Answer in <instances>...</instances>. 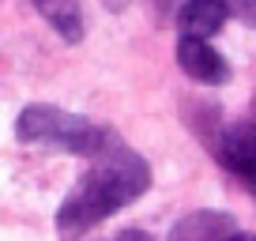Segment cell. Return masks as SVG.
Returning <instances> with one entry per match:
<instances>
[{"instance_id": "cell-1", "label": "cell", "mask_w": 256, "mask_h": 241, "mask_svg": "<svg viewBox=\"0 0 256 241\" xmlns=\"http://www.w3.org/2000/svg\"><path fill=\"white\" fill-rule=\"evenodd\" d=\"M151 188V166L140 158L128 144H120L110 132L102 151L90 158V170L80 177V185L64 196L56 211V230L60 234H87L102 218L117 215L132 200Z\"/></svg>"}, {"instance_id": "cell-2", "label": "cell", "mask_w": 256, "mask_h": 241, "mask_svg": "<svg viewBox=\"0 0 256 241\" xmlns=\"http://www.w3.org/2000/svg\"><path fill=\"white\" fill-rule=\"evenodd\" d=\"M16 136L23 140V144H46V147H60V151H68V154L94 158V154L102 151V144L110 140V128L80 117V113L60 110V106L34 102V106H26V110L19 113Z\"/></svg>"}, {"instance_id": "cell-3", "label": "cell", "mask_w": 256, "mask_h": 241, "mask_svg": "<svg viewBox=\"0 0 256 241\" xmlns=\"http://www.w3.org/2000/svg\"><path fill=\"white\" fill-rule=\"evenodd\" d=\"M222 166L238 177L248 192H256V124H234L215 144Z\"/></svg>"}, {"instance_id": "cell-4", "label": "cell", "mask_w": 256, "mask_h": 241, "mask_svg": "<svg viewBox=\"0 0 256 241\" xmlns=\"http://www.w3.org/2000/svg\"><path fill=\"white\" fill-rule=\"evenodd\" d=\"M177 64H181V72L188 76L192 83H211V87H218V83L230 80V64L222 60V53H218L211 42H200V38H181L177 42Z\"/></svg>"}, {"instance_id": "cell-5", "label": "cell", "mask_w": 256, "mask_h": 241, "mask_svg": "<svg viewBox=\"0 0 256 241\" xmlns=\"http://www.w3.org/2000/svg\"><path fill=\"white\" fill-rule=\"evenodd\" d=\"M238 230L234 218L226 211H192V215L177 218L174 230H170V241H226Z\"/></svg>"}, {"instance_id": "cell-6", "label": "cell", "mask_w": 256, "mask_h": 241, "mask_svg": "<svg viewBox=\"0 0 256 241\" xmlns=\"http://www.w3.org/2000/svg\"><path fill=\"white\" fill-rule=\"evenodd\" d=\"M226 16H230V12H226L222 0H188V4L177 12L181 38H200V42H208L211 34L222 30Z\"/></svg>"}, {"instance_id": "cell-7", "label": "cell", "mask_w": 256, "mask_h": 241, "mask_svg": "<svg viewBox=\"0 0 256 241\" xmlns=\"http://www.w3.org/2000/svg\"><path fill=\"white\" fill-rule=\"evenodd\" d=\"M30 4L68 46L83 42V8H80V0H30Z\"/></svg>"}, {"instance_id": "cell-8", "label": "cell", "mask_w": 256, "mask_h": 241, "mask_svg": "<svg viewBox=\"0 0 256 241\" xmlns=\"http://www.w3.org/2000/svg\"><path fill=\"white\" fill-rule=\"evenodd\" d=\"M226 12L230 16H238L245 26H256V0H222Z\"/></svg>"}, {"instance_id": "cell-9", "label": "cell", "mask_w": 256, "mask_h": 241, "mask_svg": "<svg viewBox=\"0 0 256 241\" xmlns=\"http://www.w3.org/2000/svg\"><path fill=\"white\" fill-rule=\"evenodd\" d=\"M113 241H154V238H151L147 230H120Z\"/></svg>"}, {"instance_id": "cell-10", "label": "cell", "mask_w": 256, "mask_h": 241, "mask_svg": "<svg viewBox=\"0 0 256 241\" xmlns=\"http://www.w3.org/2000/svg\"><path fill=\"white\" fill-rule=\"evenodd\" d=\"M226 241H256V234H241V230H234Z\"/></svg>"}]
</instances>
